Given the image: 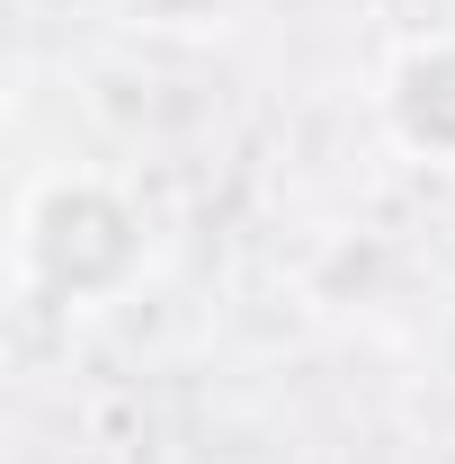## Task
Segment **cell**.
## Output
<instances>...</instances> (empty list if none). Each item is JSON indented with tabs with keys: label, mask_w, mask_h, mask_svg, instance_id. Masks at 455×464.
Returning <instances> with one entry per match:
<instances>
[{
	"label": "cell",
	"mask_w": 455,
	"mask_h": 464,
	"mask_svg": "<svg viewBox=\"0 0 455 464\" xmlns=\"http://www.w3.org/2000/svg\"><path fill=\"white\" fill-rule=\"evenodd\" d=\"M9 268H18V295H36L54 313H108L152 268V206L90 161L36 170L18 188Z\"/></svg>",
	"instance_id": "1"
},
{
	"label": "cell",
	"mask_w": 455,
	"mask_h": 464,
	"mask_svg": "<svg viewBox=\"0 0 455 464\" xmlns=\"http://www.w3.org/2000/svg\"><path fill=\"white\" fill-rule=\"evenodd\" d=\"M375 125L411 170H455V27L393 36L375 63Z\"/></svg>",
	"instance_id": "2"
},
{
	"label": "cell",
	"mask_w": 455,
	"mask_h": 464,
	"mask_svg": "<svg viewBox=\"0 0 455 464\" xmlns=\"http://www.w3.org/2000/svg\"><path fill=\"white\" fill-rule=\"evenodd\" d=\"M116 27L143 45H224L232 27L250 18V0H108Z\"/></svg>",
	"instance_id": "3"
}]
</instances>
